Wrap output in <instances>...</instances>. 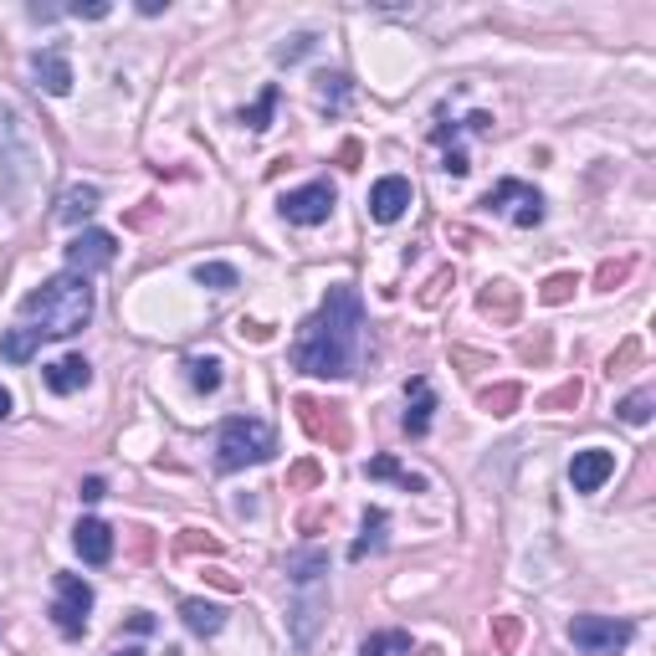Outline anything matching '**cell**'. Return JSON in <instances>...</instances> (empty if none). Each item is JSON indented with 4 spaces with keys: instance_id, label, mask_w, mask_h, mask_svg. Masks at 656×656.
I'll return each instance as SVG.
<instances>
[{
    "instance_id": "1",
    "label": "cell",
    "mask_w": 656,
    "mask_h": 656,
    "mask_svg": "<svg viewBox=\"0 0 656 656\" xmlns=\"http://www.w3.org/2000/svg\"><path fill=\"white\" fill-rule=\"evenodd\" d=\"M360 329H364L360 293H354L349 282L329 287V297L319 303V313H313L293 339V370L319 375V380L354 375V360H360Z\"/></svg>"
},
{
    "instance_id": "2",
    "label": "cell",
    "mask_w": 656,
    "mask_h": 656,
    "mask_svg": "<svg viewBox=\"0 0 656 656\" xmlns=\"http://www.w3.org/2000/svg\"><path fill=\"white\" fill-rule=\"evenodd\" d=\"M21 319L41 339H72L93 323V287L78 272H57V277L41 282L37 293L21 297Z\"/></svg>"
},
{
    "instance_id": "3",
    "label": "cell",
    "mask_w": 656,
    "mask_h": 656,
    "mask_svg": "<svg viewBox=\"0 0 656 656\" xmlns=\"http://www.w3.org/2000/svg\"><path fill=\"white\" fill-rule=\"evenodd\" d=\"M277 452V436H272L268 421L256 415H226L221 431H215V467L221 472H242V467H256Z\"/></svg>"
},
{
    "instance_id": "4",
    "label": "cell",
    "mask_w": 656,
    "mask_h": 656,
    "mask_svg": "<svg viewBox=\"0 0 656 656\" xmlns=\"http://www.w3.org/2000/svg\"><path fill=\"white\" fill-rule=\"evenodd\" d=\"M569 642L585 656H620L636 642V620H616V616H575L569 620Z\"/></svg>"
},
{
    "instance_id": "5",
    "label": "cell",
    "mask_w": 656,
    "mask_h": 656,
    "mask_svg": "<svg viewBox=\"0 0 656 656\" xmlns=\"http://www.w3.org/2000/svg\"><path fill=\"white\" fill-rule=\"evenodd\" d=\"M88 610H93V585L82 575H57V601H52V626L78 642L82 630H88Z\"/></svg>"
},
{
    "instance_id": "6",
    "label": "cell",
    "mask_w": 656,
    "mask_h": 656,
    "mask_svg": "<svg viewBox=\"0 0 656 656\" xmlns=\"http://www.w3.org/2000/svg\"><path fill=\"white\" fill-rule=\"evenodd\" d=\"M483 205L493 215H508L513 226H538L544 221V195L534 185H523V180H497L483 195Z\"/></svg>"
},
{
    "instance_id": "7",
    "label": "cell",
    "mask_w": 656,
    "mask_h": 656,
    "mask_svg": "<svg viewBox=\"0 0 656 656\" xmlns=\"http://www.w3.org/2000/svg\"><path fill=\"white\" fill-rule=\"evenodd\" d=\"M334 201H339L334 185H329V180H313V185L282 195V215H287L293 226H323V221L334 215Z\"/></svg>"
},
{
    "instance_id": "8",
    "label": "cell",
    "mask_w": 656,
    "mask_h": 656,
    "mask_svg": "<svg viewBox=\"0 0 656 656\" xmlns=\"http://www.w3.org/2000/svg\"><path fill=\"white\" fill-rule=\"evenodd\" d=\"M113 256H119V242L108 236V231H78L68 246V272L78 277H93V272L113 268Z\"/></svg>"
},
{
    "instance_id": "9",
    "label": "cell",
    "mask_w": 656,
    "mask_h": 656,
    "mask_svg": "<svg viewBox=\"0 0 656 656\" xmlns=\"http://www.w3.org/2000/svg\"><path fill=\"white\" fill-rule=\"evenodd\" d=\"M610 477H616V452H605V446H585L569 462V487L575 493H601Z\"/></svg>"
},
{
    "instance_id": "10",
    "label": "cell",
    "mask_w": 656,
    "mask_h": 656,
    "mask_svg": "<svg viewBox=\"0 0 656 656\" xmlns=\"http://www.w3.org/2000/svg\"><path fill=\"white\" fill-rule=\"evenodd\" d=\"M415 190L405 174H385V180H375V190H370V215H375L380 226H390V221H401L405 211H411Z\"/></svg>"
},
{
    "instance_id": "11",
    "label": "cell",
    "mask_w": 656,
    "mask_h": 656,
    "mask_svg": "<svg viewBox=\"0 0 656 656\" xmlns=\"http://www.w3.org/2000/svg\"><path fill=\"white\" fill-rule=\"evenodd\" d=\"M31 72H37V88L52 98H68L72 93V62L62 47H41L37 57H31Z\"/></svg>"
},
{
    "instance_id": "12",
    "label": "cell",
    "mask_w": 656,
    "mask_h": 656,
    "mask_svg": "<svg viewBox=\"0 0 656 656\" xmlns=\"http://www.w3.org/2000/svg\"><path fill=\"white\" fill-rule=\"evenodd\" d=\"M344 405H323V401H297V415H303V426L313 431V442H334L344 446L349 442V426H344Z\"/></svg>"
},
{
    "instance_id": "13",
    "label": "cell",
    "mask_w": 656,
    "mask_h": 656,
    "mask_svg": "<svg viewBox=\"0 0 656 656\" xmlns=\"http://www.w3.org/2000/svg\"><path fill=\"white\" fill-rule=\"evenodd\" d=\"M88 380H93V364L82 360V354H62L57 364L41 370V385L52 390V395H78V390H88Z\"/></svg>"
},
{
    "instance_id": "14",
    "label": "cell",
    "mask_w": 656,
    "mask_h": 656,
    "mask_svg": "<svg viewBox=\"0 0 656 656\" xmlns=\"http://www.w3.org/2000/svg\"><path fill=\"white\" fill-rule=\"evenodd\" d=\"M405 436H426L431 431V415H436V395H431V380L415 375L411 385H405Z\"/></svg>"
},
{
    "instance_id": "15",
    "label": "cell",
    "mask_w": 656,
    "mask_h": 656,
    "mask_svg": "<svg viewBox=\"0 0 656 656\" xmlns=\"http://www.w3.org/2000/svg\"><path fill=\"white\" fill-rule=\"evenodd\" d=\"M72 544H78L82 564H108L113 559V528H108L103 518H82L78 534H72Z\"/></svg>"
},
{
    "instance_id": "16",
    "label": "cell",
    "mask_w": 656,
    "mask_h": 656,
    "mask_svg": "<svg viewBox=\"0 0 656 656\" xmlns=\"http://www.w3.org/2000/svg\"><path fill=\"white\" fill-rule=\"evenodd\" d=\"M360 656H436V652H415L411 630H370L360 642Z\"/></svg>"
},
{
    "instance_id": "17",
    "label": "cell",
    "mask_w": 656,
    "mask_h": 656,
    "mask_svg": "<svg viewBox=\"0 0 656 656\" xmlns=\"http://www.w3.org/2000/svg\"><path fill=\"white\" fill-rule=\"evenodd\" d=\"M180 620H185L190 636H215V630L226 626V610L211 601H185L180 605Z\"/></svg>"
},
{
    "instance_id": "18",
    "label": "cell",
    "mask_w": 656,
    "mask_h": 656,
    "mask_svg": "<svg viewBox=\"0 0 656 656\" xmlns=\"http://www.w3.org/2000/svg\"><path fill=\"white\" fill-rule=\"evenodd\" d=\"M98 201H103L98 185H72L68 195H62V205H57V221H62V226H78V221H88V215L98 211Z\"/></svg>"
},
{
    "instance_id": "19",
    "label": "cell",
    "mask_w": 656,
    "mask_h": 656,
    "mask_svg": "<svg viewBox=\"0 0 656 656\" xmlns=\"http://www.w3.org/2000/svg\"><path fill=\"white\" fill-rule=\"evenodd\" d=\"M323 575H329V554L323 549L287 554V579H293V585H323Z\"/></svg>"
},
{
    "instance_id": "20",
    "label": "cell",
    "mask_w": 656,
    "mask_h": 656,
    "mask_svg": "<svg viewBox=\"0 0 656 656\" xmlns=\"http://www.w3.org/2000/svg\"><path fill=\"white\" fill-rule=\"evenodd\" d=\"M364 477H385V483H401L405 493H426V477H421V472H411V467H401L395 456H375V462L364 467Z\"/></svg>"
},
{
    "instance_id": "21",
    "label": "cell",
    "mask_w": 656,
    "mask_h": 656,
    "mask_svg": "<svg viewBox=\"0 0 656 656\" xmlns=\"http://www.w3.org/2000/svg\"><path fill=\"white\" fill-rule=\"evenodd\" d=\"M385 523H390V513H385V508H370V513H364V534L354 538L349 559H364L370 549H380V544H385Z\"/></svg>"
},
{
    "instance_id": "22",
    "label": "cell",
    "mask_w": 656,
    "mask_h": 656,
    "mask_svg": "<svg viewBox=\"0 0 656 656\" xmlns=\"http://www.w3.org/2000/svg\"><path fill=\"white\" fill-rule=\"evenodd\" d=\"M37 344H41L37 329H6V334H0V354L11 364H27L31 354H37Z\"/></svg>"
},
{
    "instance_id": "23",
    "label": "cell",
    "mask_w": 656,
    "mask_h": 656,
    "mask_svg": "<svg viewBox=\"0 0 656 656\" xmlns=\"http://www.w3.org/2000/svg\"><path fill=\"white\" fill-rule=\"evenodd\" d=\"M195 282H201V287H211V293H231V287H236V268H231V262H201V268H195Z\"/></svg>"
},
{
    "instance_id": "24",
    "label": "cell",
    "mask_w": 656,
    "mask_h": 656,
    "mask_svg": "<svg viewBox=\"0 0 656 656\" xmlns=\"http://www.w3.org/2000/svg\"><path fill=\"white\" fill-rule=\"evenodd\" d=\"M185 370H190V385H195V390H205V395L221 390V360H215V354H195Z\"/></svg>"
},
{
    "instance_id": "25",
    "label": "cell",
    "mask_w": 656,
    "mask_h": 656,
    "mask_svg": "<svg viewBox=\"0 0 656 656\" xmlns=\"http://www.w3.org/2000/svg\"><path fill=\"white\" fill-rule=\"evenodd\" d=\"M652 405H656L652 390H636V395H626V401L616 405V415L626 421V426H646V421H652Z\"/></svg>"
},
{
    "instance_id": "26",
    "label": "cell",
    "mask_w": 656,
    "mask_h": 656,
    "mask_svg": "<svg viewBox=\"0 0 656 656\" xmlns=\"http://www.w3.org/2000/svg\"><path fill=\"white\" fill-rule=\"evenodd\" d=\"M272 108H277V88H268V93L256 98V108H252V113H242V123L252 129V134H262V129L272 123Z\"/></svg>"
},
{
    "instance_id": "27",
    "label": "cell",
    "mask_w": 656,
    "mask_h": 656,
    "mask_svg": "<svg viewBox=\"0 0 656 656\" xmlns=\"http://www.w3.org/2000/svg\"><path fill=\"white\" fill-rule=\"evenodd\" d=\"M575 287H579V277H575V272H559V277H549V282H544V293H538V297H544V303H564V297L575 293Z\"/></svg>"
},
{
    "instance_id": "28",
    "label": "cell",
    "mask_w": 656,
    "mask_h": 656,
    "mask_svg": "<svg viewBox=\"0 0 656 656\" xmlns=\"http://www.w3.org/2000/svg\"><path fill=\"white\" fill-rule=\"evenodd\" d=\"M319 82H323V108H344V98H349V78H344V72L319 78Z\"/></svg>"
},
{
    "instance_id": "29",
    "label": "cell",
    "mask_w": 656,
    "mask_h": 656,
    "mask_svg": "<svg viewBox=\"0 0 656 656\" xmlns=\"http://www.w3.org/2000/svg\"><path fill=\"white\" fill-rule=\"evenodd\" d=\"M309 52H313V37H309V31H303V37L282 41V47H277V62H282V68H287V62H297V57H309Z\"/></svg>"
},
{
    "instance_id": "30",
    "label": "cell",
    "mask_w": 656,
    "mask_h": 656,
    "mask_svg": "<svg viewBox=\"0 0 656 656\" xmlns=\"http://www.w3.org/2000/svg\"><path fill=\"white\" fill-rule=\"evenodd\" d=\"M513 401H518V390H513V385H503V390H497V395H493V390H487V395H483V405H487V411H493V415H508V405Z\"/></svg>"
},
{
    "instance_id": "31",
    "label": "cell",
    "mask_w": 656,
    "mask_h": 656,
    "mask_svg": "<svg viewBox=\"0 0 656 656\" xmlns=\"http://www.w3.org/2000/svg\"><path fill=\"white\" fill-rule=\"evenodd\" d=\"M108 11H113L108 0H93V6H68V11H62V16H82V21H103Z\"/></svg>"
},
{
    "instance_id": "32",
    "label": "cell",
    "mask_w": 656,
    "mask_h": 656,
    "mask_svg": "<svg viewBox=\"0 0 656 656\" xmlns=\"http://www.w3.org/2000/svg\"><path fill=\"white\" fill-rule=\"evenodd\" d=\"M103 493H108V483H103V477H88V483L78 487V497H82V503H98Z\"/></svg>"
},
{
    "instance_id": "33",
    "label": "cell",
    "mask_w": 656,
    "mask_h": 656,
    "mask_svg": "<svg viewBox=\"0 0 656 656\" xmlns=\"http://www.w3.org/2000/svg\"><path fill=\"white\" fill-rule=\"evenodd\" d=\"M446 174H467L472 164H467V154H462V149H452V154H446V164H442Z\"/></svg>"
},
{
    "instance_id": "34",
    "label": "cell",
    "mask_w": 656,
    "mask_h": 656,
    "mask_svg": "<svg viewBox=\"0 0 656 656\" xmlns=\"http://www.w3.org/2000/svg\"><path fill=\"white\" fill-rule=\"evenodd\" d=\"M129 626H134L139 636H149V630H154V616H149V610H134V620H129Z\"/></svg>"
},
{
    "instance_id": "35",
    "label": "cell",
    "mask_w": 656,
    "mask_h": 656,
    "mask_svg": "<svg viewBox=\"0 0 656 656\" xmlns=\"http://www.w3.org/2000/svg\"><path fill=\"white\" fill-rule=\"evenodd\" d=\"M6 415H11V390L0 385V421H6Z\"/></svg>"
},
{
    "instance_id": "36",
    "label": "cell",
    "mask_w": 656,
    "mask_h": 656,
    "mask_svg": "<svg viewBox=\"0 0 656 656\" xmlns=\"http://www.w3.org/2000/svg\"><path fill=\"white\" fill-rule=\"evenodd\" d=\"M108 656H144V652H139V646H113Z\"/></svg>"
}]
</instances>
